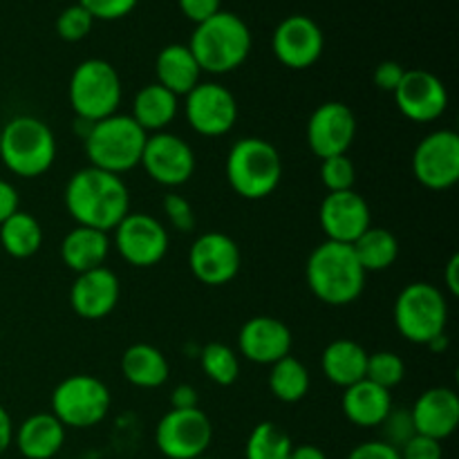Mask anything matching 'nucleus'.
<instances>
[{"label":"nucleus","mask_w":459,"mask_h":459,"mask_svg":"<svg viewBox=\"0 0 459 459\" xmlns=\"http://www.w3.org/2000/svg\"><path fill=\"white\" fill-rule=\"evenodd\" d=\"M63 200L79 227L103 233L115 231L117 224L130 213V193L124 179L94 166H85L67 179Z\"/></svg>","instance_id":"f257e3e1"},{"label":"nucleus","mask_w":459,"mask_h":459,"mask_svg":"<svg viewBox=\"0 0 459 459\" xmlns=\"http://www.w3.org/2000/svg\"><path fill=\"white\" fill-rule=\"evenodd\" d=\"M363 267L354 255L352 245L325 240L309 254L305 278L318 300L334 307L352 305L366 287Z\"/></svg>","instance_id":"f03ea898"},{"label":"nucleus","mask_w":459,"mask_h":459,"mask_svg":"<svg viewBox=\"0 0 459 459\" xmlns=\"http://www.w3.org/2000/svg\"><path fill=\"white\" fill-rule=\"evenodd\" d=\"M249 25L238 13L218 12L209 21L195 25L188 49L202 72L229 74L247 61L251 52Z\"/></svg>","instance_id":"7ed1b4c3"},{"label":"nucleus","mask_w":459,"mask_h":459,"mask_svg":"<svg viewBox=\"0 0 459 459\" xmlns=\"http://www.w3.org/2000/svg\"><path fill=\"white\" fill-rule=\"evenodd\" d=\"M148 133L130 115H110L94 121L83 137L85 155L90 166L106 173L121 175L133 170L142 161Z\"/></svg>","instance_id":"20e7f679"},{"label":"nucleus","mask_w":459,"mask_h":459,"mask_svg":"<svg viewBox=\"0 0 459 459\" xmlns=\"http://www.w3.org/2000/svg\"><path fill=\"white\" fill-rule=\"evenodd\" d=\"M56 160L52 128L36 117L21 115L0 128V161L18 178H39Z\"/></svg>","instance_id":"39448f33"},{"label":"nucleus","mask_w":459,"mask_h":459,"mask_svg":"<svg viewBox=\"0 0 459 459\" xmlns=\"http://www.w3.org/2000/svg\"><path fill=\"white\" fill-rule=\"evenodd\" d=\"M282 178V160L272 142L245 137L236 142L227 157V179L245 200H264L278 188Z\"/></svg>","instance_id":"423d86ee"},{"label":"nucleus","mask_w":459,"mask_h":459,"mask_svg":"<svg viewBox=\"0 0 459 459\" xmlns=\"http://www.w3.org/2000/svg\"><path fill=\"white\" fill-rule=\"evenodd\" d=\"M446 296L430 282H411L394 300V325L411 343L429 345L446 332Z\"/></svg>","instance_id":"0eeeda50"},{"label":"nucleus","mask_w":459,"mask_h":459,"mask_svg":"<svg viewBox=\"0 0 459 459\" xmlns=\"http://www.w3.org/2000/svg\"><path fill=\"white\" fill-rule=\"evenodd\" d=\"M76 119L101 121L115 115L121 103V79L115 65L103 58H88L79 63L70 76L67 88Z\"/></svg>","instance_id":"6e6552de"},{"label":"nucleus","mask_w":459,"mask_h":459,"mask_svg":"<svg viewBox=\"0 0 459 459\" xmlns=\"http://www.w3.org/2000/svg\"><path fill=\"white\" fill-rule=\"evenodd\" d=\"M110 390L92 375H72L52 393V415L65 429H92L110 411Z\"/></svg>","instance_id":"1a4fd4ad"},{"label":"nucleus","mask_w":459,"mask_h":459,"mask_svg":"<svg viewBox=\"0 0 459 459\" xmlns=\"http://www.w3.org/2000/svg\"><path fill=\"white\" fill-rule=\"evenodd\" d=\"M213 442V424L200 408L173 411L170 408L155 429V444L166 459L204 457Z\"/></svg>","instance_id":"9d476101"},{"label":"nucleus","mask_w":459,"mask_h":459,"mask_svg":"<svg viewBox=\"0 0 459 459\" xmlns=\"http://www.w3.org/2000/svg\"><path fill=\"white\" fill-rule=\"evenodd\" d=\"M412 173L421 186L446 191L459 179V134L455 130H435L417 143L412 152Z\"/></svg>","instance_id":"9b49d317"},{"label":"nucleus","mask_w":459,"mask_h":459,"mask_svg":"<svg viewBox=\"0 0 459 459\" xmlns=\"http://www.w3.org/2000/svg\"><path fill=\"white\" fill-rule=\"evenodd\" d=\"M115 247L133 267H155L169 251V231L148 213H128L115 229Z\"/></svg>","instance_id":"f8f14e48"},{"label":"nucleus","mask_w":459,"mask_h":459,"mask_svg":"<svg viewBox=\"0 0 459 459\" xmlns=\"http://www.w3.org/2000/svg\"><path fill=\"white\" fill-rule=\"evenodd\" d=\"M139 164L157 184L175 188L186 184L195 173V152L178 134L152 133L148 134Z\"/></svg>","instance_id":"ddd939ff"},{"label":"nucleus","mask_w":459,"mask_h":459,"mask_svg":"<svg viewBox=\"0 0 459 459\" xmlns=\"http://www.w3.org/2000/svg\"><path fill=\"white\" fill-rule=\"evenodd\" d=\"M191 272L202 285L222 287L238 276L242 264L240 247L227 233H202L188 251Z\"/></svg>","instance_id":"4468645a"},{"label":"nucleus","mask_w":459,"mask_h":459,"mask_svg":"<svg viewBox=\"0 0 459 459\" xmlns=\"http://www.w3.org/2000/svg\"><path fill=\"white\" fill-rule=\"evenodd\" d=\"M186 119L197 134L204 137H222L236 126L238 101L224 85L197 83L186 94Z\"/></svg>","instance_id":"2eb2a0df"},{"label":"nucleus","mask_w":459,"mask_h":459,"mask_svg":"<svg viewBox=\"0 0 459 459\" xmlns=\"http://www.w3.org/2000/svg\"><path fill=\"white\" fill-rule=\"evenodd\" d=\"M357 137V117L350 106L341 101H327L312 112L307 121L309 151L318 160L348 155Z\"/></svg>","instance_id":"dca6fc26"},{"label":"nucleus","mask_w":459,"mask_h":459,"mask_svg":"<svg viewBox=\"0 0 459 459\" xmlns=\"http://www.w3.org/2000/svg\"><path fill=\"white\" fill-rule=\"evenodd\" d=\"M325 48V36L316 21L303 13H294L281 21L273 30L272 49L273 56L290 70H307L321 58Z\"/></svg>","instance_id":"f3484780"},{"label":"nucleus","mask_w":459,"mask_h":459,"mask_svg":"<svg viewBox=\"0 0 459 459\" xmlns=\"http://www.w3.org/2000/svg\"><path fill=\"white\" fill-rule=\"evenodd\" d=\"M393 94L399 112L415 124H430L448 108L446 85L429 70H406Z\"/></svg>","instance_id":"a211bd4d"},{"label":"nucleus","mask_w":459,"mask_h":459,"mask_svg":"<svg viewBox=\"0 0 459 459\" xmlns=\"http://www.w3.org/2000/svg\"><path fill=\"white\" fill-rule=\"evenodd\" d=\"M318 222H321V229L325 231L327 240L341 242V245H352L363 231L372 227L370 206L354 188L352 191L330 193L321 202Z\"/></svg>","instance_id":"6ab92c4d"},{"label":"nucleus","mask_w":459,"mask_h":459,"mask_svg":"<svg viewBox=\"0 0 459 459\" xmlns=\"http://www.w3.org/2000/svg\"><path fill=\"white\" fill-rule=\"evenodd\" d=\"M291 330L273 316H254L238 334L240 354L258 366H273L291 352Z\"/></svg>","instance_id":"aec40b11"},{"label":"nucleus","mask_w":459,"mask_h":459,"mask_svg":"<svg viewBox=\"0 0 459 459\" xmlns=\"http://www.w3.org/2000/svg\"><path fill=\"white\" fill-rule=\"evenodd\" d=\"M119 303V278L108 267L76 273L72 282L70 305L76 316L85 321H101Z\"/></svg>","instance_id":"412c9836"},{"label":"nucleus","mask_w":459,"mask_h":459,"mask_svg":"<svg viewBox=\"0 0 459 459\" xmlns=\"http://www.w3.org/2000/svg\"><path fill=\"white\" fill-rule=\"evenodd\" d=\"M415 433L433 437L437 442L451 437L459 426V397L453 388L437 385L420 394L411 408Z\"/></svg>","instance_id":"4be33fe9"},{"label":"nucleus","mask_w":459,"mask_h":459,"mask_svg":"<svg viewBox=\"0 0 459 459\" xmlns=\"http://www.w3.org/2000/svg\"><path fill=\"white\" fill-rule=\"evenodd\" d=\"M13 442L25 459H52L65 444V426L52 412H36L13 430Z\"/></svg>","instance_id":"5701e85b"},{"label":"nucleus","mask_w":459,"mask_h":459,"mask_svg":"<svg viewBox=\"0 0 459 459\" xmlns=\"http://www.w3.org/2000/svg\"><path fill=\"white\" fill-rule=\"evenodd\" d=\"M341 408L348 421H352L359 429H379L388 412L393 411V397H390V390L363 379L345 388Z\"/></svg>","instance_id":"b1692460"},{"label":"nucleus","mask_w":459,"mask_h":459,"mask_svg":"<svg viewBox=\"0 0 459 459\" xmlns=\"http://www.w3.org/2000/svg\"><path fill=\"white\" fill-rule=\"evenodd\" d=\"M155 74L161 88L173 92L175 97H186L200 83L202 70L188 45L173 43L157 54Z\"/></svg>","instance_id":"393cba45"},{"label":"nucleus","mask_w":459,"mask_h":459,"mask_svg":"<svg viewBox=\"0 0 459 459\" xmlns=\"http://www.w3.org/2000/svg\"><path fill=\"white\" fill-rule=\"evenodd\" d=\"M108 254H110V238L97 229L74 227L61 242L63 263L76 273L103 267Z\"/></svg>","instance_id":"a878e982"},{"label":"nucleus","mask_w":459,"mask_h":459,"mask_svg":"<svg viewBox=\"0 0 459 459\" xmlns=\"http://www.w3.org/2000/svg\"><path fill=\"white\" fill-rule=\"evenodd\" d=\"M323 375L327 381L341 388H350V385L359 384L366 379L368 368V352L363 345L354 343L350 339L332 341L321 357Z\"/></svg>","instance_id":"bb28decb"},{"label":"nucleus","mask_w":459,"mask_h":459,"mask_svg":"<svg viewBox=\"0 0 459 459\" xmlns=\"http://www.w3.org/2000/svg\"><path fill=\"white\" fill-rule=\"evenodd\" d=\"M121 372L134 388H160L169 381V359L161 350L148 343H134L121 357Z\"/></svg>","instance_id":"cd10ccee"},{"label":"nucleus","mask_w":459,"mask_h":459,"mask_svg":"<svg viewBox=\"0 0 459 459\" xmlns=\"http://www.w3.org/2000/svg\"><path fill=\"white\" fill-rule=\"evenodd\" d=\"M178 97L160 83L143 85L133 101V119L146 133H164L178 117Z\"/></svg>","instance_id":"c85d7f7f"},{"label":"nucleus","mask_w":459,"mask_h":459,"mask_svg":"<svg viewBox=\"0 0 459 459\" xmlns=\"http://www.w3.org/2000/svg\"><path fill=\"white\" fill-rule=\"evenodd\" d=\"M354 255L363 272H385L394 264L399 255V242L393 231L381 227H370L352 242Z\"/></svg>","instance_id":"c756f323"},{"label":"nucleus","mask_w":459,"mask_h":459,"mask_svg":"<svg viewBox=\"0 0 459 459\" xmlns=\"http://www.w3.org/2000/svg\"><path fill=\"white\" fill-rule=\"evenodd\" d=\"M0 245L12 258H31L43 245V229L34 215L18 209L0 224Z\"/></svg>","instance_id":"7c9ffc66"},{"label":"nucleus","mask_w":459,"mask_h":459,"mask_svg":"<svg viewBox=\"0 0 459 459\" xmlns=\"http://www.w3.org/2000/svg\"><path fill=\"white\" fill-rule=\"evenodd\" d=\"M309 370L290 354L272 366L269 372V390L278 402L296 403L309 393Z\"/></svg>","instance_id":"2f4dec72"},{"label":"nucleus","mask_w":459,"mask_h":459,"mask_svg":"<svg viewBox=\"0 0 459 459\" xmlns=\"http://www.w3.org/2000/svg\"><path fill=\"white\" fill-rule=\"evenodd\" d=\"M294 442L273 421H263L249 433L245 446V459H290Z\"/></svg>","instance_id":"473e14b6"},{"label":"nucleus","mask_w":459,"mask_h":459,"mask_svg":"<svg viewBox=\"0 0 459 459\" xmlns=\"http://www.w3.org/2000/svg\"><path fill=\"white\" fill-rule=\"evenodd\" d=\"M202 372L218 385L236 384L240 377V359L229 345L209 343L200 352Z\"/></svg>","instance_id":"72a5a7b5"},{"label":"nucleus","mask_w":459,"mask_h":459,"mask_svg":"<svg viewBox=\"0 0 459 459\" xmlns=\"http://www.w3.org/2000/svg\"><path fill=\"white\" fill-rule=\"evenodd\" d=\"M406 377V363L399 354L381 350V352L368 354V368H366V379L372 384L381 385L385 390H393L399 385Z\"/></svg>","instance_id":"f704fd0d"},{"label":"nucleus","mask_w":459,"mask_h":459,"mask_svg":"<svg viewBox=\"0 0 459 459\" xmlns=\"http://www.w3.org/2000/svg\"><path fill=\"white\" fill-rule=\"evenodd\" d=\"M321 179L330 193L352 191L354 182H357V169L348 155L327 157L321 164Z\"/></svg>","instance_id":"c9c22d12"},{"label":"nucleus","mask_w":459,"mask_h":459,"mask_svg":"<svg viewBox=\"0 0 459 459\" xmlns=\"http://www.w3.org/2000/svg\"><path fill=\"white\" fill-rule=\"evenodd\" d=\"M94 18L81 7L79 3L70 4V7L63 9L56 18V34L61 36L67 43H76V40H83L85 36L92 31Z\"/></svg>","instance_id":"e433bc0d"},{"label":"nucleus","mask_w":459,"mask_h":459,"mask_svg":"<svg viewBox=\"0 0 459 459\" xmlns=\"http://www.w3.org/2000/svg\"><path fill=\"white\" fill-rule=\"evenodd\" d=\"M381 433H384V442L390 444L394 448H402L408 439L415 433V424H412L411 411H403V408H394L388 412V417L384 420V424L379 426Z\"/></svg>","instance_id":"4c0bfd02"},{"label":"nucleus","mask_w":459,"mask_h":459,"mask_svg":"<svg viewBox=\"0 0 459 459\" xmlns=\"http://www.w3.org/2000/svg\"><path fill=\"white\" fill-rule=\"evenodd\" d=\"M164 213L175 231L191 233L193 229H195V213H193V206L186 197L175 195V193L166 195L164 197Z\"/></svg>","instance_id":"58836bf2"},{"label":"nucleus","mask_w":459,"mask_h":459,"mask_svg":"<svg viewBox=\"0 0 459 459\" xmlns=\"http://www.w3.org/2000/svg\"><path fill=\"white\" fill-rule=\"evenodd\" d=\"M139 0H79L81 7L94 18V21H119L128 16Z\"/></svg>","instance_id":"ea45409f"},{"label":"nucleus","mask_w":459,"mask_h":459,"mask_svg":"<svg viewBox=\"0 0 459 459\" xmlns=\"http://www.w3.org/2000/svg\"><path fill=\"white\" fill-rule=\"evenodd\" d=\"M402 459H442L444 448L442 442L433 437H424V435H412L402 448H399Z\"/></svg>","instance_id":"a19ab883"},{"label":"nucleus","mask_w":459,"mask_h":459,"mask_svg":"<svg viewBox=\"0 0 459 459\" xmlns=\"http://www.w3.org/2000/svg\"><path fill=\"white\" fill-rule=\"evenodd\" d=\"M348 459H402V455H399V448L390 446L384 439H372V442L354 446Z\"/></svg>","instance_id":"79ce46f5"},{"label":"nucleus","mask_w":459,"mask_h":459,"mask_svg":"<svg viewBox=\"0 0 459 459\" xmlns=\"http://www.w3.org/2000/svg\"><path fill=\"white\" fill-rule=\"evenodd\" d=\"M403 74H406V70H403L402 63L384 61L375 70V85L379 90H384V92H394L399 88V83H402Z\"/></svg>","instance_id":"37998d69"},{"label":"nucleus","mask_w":459,"mask_h":459,"mask_svg":"<svg viewBox=\"0 0 459 459\" xmlns=\"http://www.w3.org/2000/svg\"><path fill=\"white\" fill-rule=\"evenodd\" d=\"M179 9L195 25H200V22L209 21L211 16L222 12L220 9V0H179Z\"/></svg>","instance_id":"c03bdc74"},{"label":"nucleus","mask_w":459,"mask_h":459,"mask_svg":"<svg viewBox=\"0 0 459 459\" xmlns=\"http://www.w3.org/2000/svg\"><path fill=\"white\" fill-rule=\"evenodd\" d=\"M170 406L173 411H191V408H200V394L193 385L179 384L170 393Z\"/></svg>","instance_id":"a18cd8bd"},{"label":"nucleus","mask_w":459,"mask_h":459,"mask_svg":"<svg viewBox=\"0 0 459 459\" xmlns=\"http://www.w3.org/2000/svg\"><path fill=\"white\" fill-rule=\"evenodd\" d=\"M18 204H21V200H18L16 186L9 184L7 179H0V224L16 213Z\"/></svg>","instance_id":"49530a36"},{"label":"nucleus","mask_w":459,"mask_h":459,"mask_svg":"<svg viewBox=\"0 0 459 459\" xmlns=\"http://www.w3.org/2000/svg\"><path fill=\"white\" fill-rule=\"evenodd\" d=\"M13 442V421L12 415L0 406V455L12 446Z\"/></svg>","instance_id":"de8ad7c7"},{"label":"nucleus","mask_w":459,"mask_h":459,"mask_svg":"<svg viewBox=\"0 0 459 459\" xmlns=\"http://www.w3.org/2000/svg\"><path fill=\"white\" fill-rule=\"evenodd\" d=\"M444 281H446L448 291L453 296H459V255H451V260L444 267Z\"/></svg>","instance_id":"09e8293b"},{"label":"nucleus","mask_w":459,"mask_h":459,"mask_svg":"<svg viewBox=\"0 0 459 459\" xmlns=\"http://www.w3.org/2000/svg\"><path fill=\"white\" fill-rule=\"evenodd\" d=\"M290 459H327L325 451L314 444H300V446L291 448V455Z\"/></svg>","instance_id":"8fccbe9b"},{"label":"nucleus","mask_w":459,"mask_h":459,"mask_svg":"<svg viewBox=\"0 0 459 459\" xmlns=\"http://www.w3.org/2000/svg\"><path fill=\"white\" fill-rule=\"evenodd\" d=\"M429 348L433 350V352H444V350H448L446 332H444V334H439V336H435V339L429 343Z\"/></svg>","instance_id":"3c124183"},{"label":"nucleus","mask_w":459,"mask_h":459,"mask_svg":"<svg viewBox=\"0 0 459 459\" xmlns=\"http://www.w3.org/2000/svg\"><path fill=\"white\" fill-rule=\"evenodd\" d=\"M197 459H211V457H197Z\"/></svg>","instance_id":"603ef678"}]
</instances>
